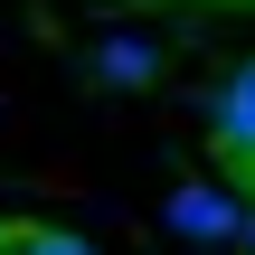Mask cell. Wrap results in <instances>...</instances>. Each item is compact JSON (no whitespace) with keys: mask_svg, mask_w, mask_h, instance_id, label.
Returning <instances> with one entry per match:
<instances>
[{"mask_svg":"<svg viewBox=\"0 0 255 255\" xmlns=\"http://www.w3.org/2000/svg\"><path fill=\"white\" fill-rule=\"evenodd\" d=\"M237 227H246V208H237L227 189H208V180H180V189H170V237H189V246H237Z\"/></svg>","mask_w":255,"mask_h":255,"instance_id":"obj_1","label":"cell"},{"mask_svg":"<svg viewBox=\"0 0 255 255\" xmlns=\"http://www.w3.org/2000/svg\"><path fill=\"white\" fill-rule=\"evenodd\" d=\"M208 123H218L208 142H218L227 161H255V57L237 66V76H227V85H218V104H208Z\"/></svg>","mask_w":255,"mask_h":255,"instance_id":"obj_2","label":"cell"},{"mask_svg":"<svg viewBox=\"0 0 255 255\" xmlns=\"http://www.w3.org/2000/svg\"><path fill=\"white\" fill-rule=\"evenodd\" d=\"M95 76H104V85H151V76H161V47H151V38H104V47H95Z\"/></svg>","mask_w":255,"mask_h":255,"instance_id":"obj_3","label":"cell"},{"mask_svg":"<svg viewBox=\"0 0 255 255\" xmlns=\"http://www.w3.org/2000/svg\"><path fill=\"white\" fill-rule=\"evenodd\" d=\"M19 255H95V246L66 237V227H19Z\"/></svg>","mask_w":255,"mask_h":255,"instance_id":"obj_4","label":"cell"},{"mask_svg":"<svg viewBox=\"0 0 255 255\" xmlns=\"http://www.w3.org/2000/svg\"><path fill=\"white\" fill-rule=\"evenodd\" d=\"M237 246H246V255H255V208H246V227H237Z\"/></svg>","mask_w":255,"mask_h":255,"instance_id":"obj_5","label":"cell"}]
</instances>
